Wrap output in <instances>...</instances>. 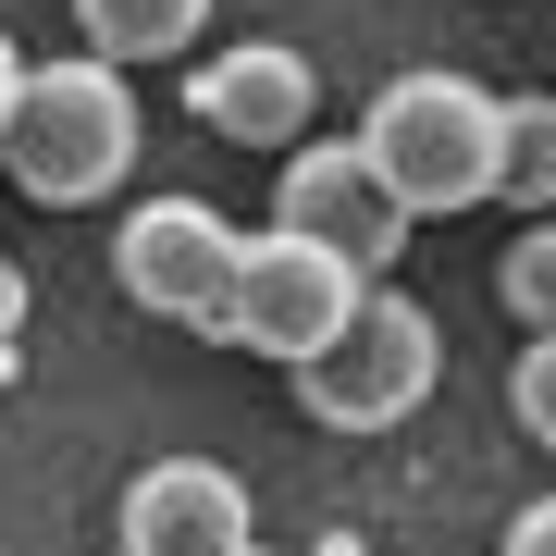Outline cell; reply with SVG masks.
I'll return each mask as SVG.
<instances>
[{
    "mask_svg": "<svg viewBox=\"0 0 556 556\" xmlns=\"http://www.w3.org/2000/svg\"><path fill=\"white\" fill-rule=\"evenodd\" d=\"M358 161L396 186L408 223H445V211H482L495 199V161H507V100L457 62H408V75L371 87L358 112Z\"/></svg>",
    "mask_w": 556,
    "mask_h": 556,
    "instance_id": "obj_1",
    "label": "cell"
},
{
    "mask_svg": "<svg viewBox=\"0 0 556 556\" xmlns=\"http://www.w3.org/2000/svg\"><path fill=\"white\" fill-rule=\"evenodd\" d=\"M0 161H13V186H25L38 211L112 199V186L137 174V87H124V62H100V50L38 62V75H25L13 137H0Z\"/></svg>",
    "mask_w": 556,
    "mask_h": 556,
    "instance_id": "obj_2",
    "label": "cell"
},
{
    "mask_svg": "<svg viewBox=\"0 0 556 556\" xmlns=\"http://www.w3.org/2000/svg\"><path fill=\"white\" fill-rule=\"evenodd\" d=\"M433 371H445L433 309H420V298H396V285H371V309H358L346 334L298 371V408L321 420V433H396V420L433 396Z\"/></svg>",
    "mask_w": 556,
    "mask_h": 556,
    "instance_id": "obj_3",
    "label": "cell"
},
{
    "mask_svg": "<svg viewBox=\"0 0 556 556\" xmlns=\"http://www.w3.org/2000/svg\"><path fill=\"white\" fill-rule=\"evenodd\" d=\"M236 273H248V223L211 211V199H137L112 223V285L186 334H223L236 309Z\"/></svg>",
    "mask_w": 556,
    "mask_h": 556,
    "instance_id": "obj_4",
    "label": "cell"
},
{
    "mask_svg": "<svg viewBox=\"0 0 556 556\" xmlns=\"http://www.w3.org/2000/svg\"><path fill=\"white\" fill-rule=\"evenodd\" d=\"M358 309H371V273H346L334 248H309V236H285V223H260V236H248V273H236V309H223L211 346H248V358L309 371V358L334 346Z\"/></svg>",
    "mask_w": 556,
    "mask_h": 556,
    "instance_id": "obj_5",
    "label": "cell"
},
{
    "mask_svg": "<svg viewBox=\"0 0 556 556\" xmlns=\"http://www.w3.org/2000/svg\"><path fill=\"white\" fill-rule=\"evenodd\" d=\"M273 223H285V236H309V248H334L346 273H371V285H396V260H408V236H420V223L396 211V186L358 161V137H309L298 161H285Z\"/></svg>",
    "mask_w": 556,
    "mask_h": 556,
    "instance_id": "obj_6",
    "label": "cell"
},
{
    "mask_svg": "<svg viewBox=\"0 0 556 556\" xmlns=\"http://www.w3.org/2000/svg\"><path fill=\"white\" fill-rule=\"evenodd\" d=\"M112 544L124 556H260L248 532V482L223 457H149L112 507Z\"/></svg>",
    "mask_w": 556,
    "mask_h": 556,
    "instance_id": "obj_7",
    "label": "cell"
},
{
    "mask_svg": "<svg viewBox=\"0 0 556 556\" xmlns=\"http://www.w3.org/2000/svg\"><path fill=\"white\" fill-rule=\"evenodd\" d=\"M186 112H199L223 149H285V161H298V149H309V112H321V75H309V50L248 38V50H211V62H199Z\"/></svg>",
    "mask_w": 556,
    "mask_h": 556,
    "instance_id": "obj_8",
    "label": "cell"
},
{
    "mask_svg": "<svg viewBox=\"0 0 556 556\" xmlns=\"http://www.w3.org/2000/svg\"><path fill=\"white\" fill-rule=\"evenodd\" d=\"M75 25H87V50L100 62H186L199 50V25H211V0H75Z\"/></svg>",
    "mask_w": 556,
    "mask_h": 556,
    "instance_id": "obj_9",
    "label": "cell"
},
{
    "mask_svg": "<svg viewBox=\"0 0 556 556\" xmlns=\"http://www.w3.org/2000/svg\"><path fill=\"white\" fill-rule=\"evenodd\" d=\"M495 199L519 223H556V100H507V161H495Z\"/></svg>",
    "mask_w": 556,
    "mask_h": 556,
    "instance_id": "obj_10",
    "label": "cell"
},
{
    "mask_svg": "<svg viewBox=\"0 0 556 556\" xmlns=\"http://www.w3.org/2000/svg\"><path fill=\"white\" fill-rule=\"evenodd\" d=\"M495 298L519 309V334H556V223H519V236H507Z\"/></svg>",
    "mask_w": 556,
    "mask_h": 556,
    "instance_id": "obj_11",
    "label": "cell"
},
{
    "mask_svg": "<svg viewBox=\"0 0 556 556\" xmlns=\"http://www.w3.org/2000/svg\"><path fill=\"white\" fill-rule=\"evenodd\" d=\"M507 420L532 445H556V334H519V358H507Z\"/></svg>",
    "mask_w": 556,
    "mask_h": 556,
    "instance_id": "obj_12",
    "label": "cell"
},
{
    "mask_svg": "<svg viewBox=\"0 0 556 556\" xmlns=\"http://www.w3.org/2000/svg\"><path fill=\"white\" fill-rule=\"evenodd\" d=\"M507 556H556V495H532V507L507 519Z\"/></svg>",
    "mask_w": 556,
    "mask_h": 556,
    "instance_id": "obj_13",
    "label": "cell"
},
{
    "mask_svg": "<svg viewBox=\"0 0 556 556\" xmlns=\"http://www.w3.org/2000/svg\"><path fill=\"white\" fill-rule=\"evenodd\" d=\"M25 75H38V62H25L13 38H0V137H13V112H25Z\"/></svg>",
    "mask_w": 556,
    "mask_h": 556,
    "instance_id": "obj_14",
    "label": "cell"
},
{
    "mask_svg": "<svg viewBox=\"0 0 556 556\" xmlns=\"http://www.w3.org/2000/svg\"><path fill=\"white\" fill-rule=\"evenodd\" d=\"M13 334H25V273L0 260V358H13Z\"/></svg>",
    "mask_w": 556,
    "mask_h": 556,
    "instance_id": "obj_15",
    "label": "cell"
},
{
    "mask_svg": "<svg viewBox=\"0 0 556 556\" xmlns=\"http://www.w3.org/2000/svg\"><path fill=\"white\" fill-rule=\"evenodd\" d=\"M334 556H358V544H334Z\"/></svg>",
    "mask_w": 556,
    "mask_h": 556,
    "instance_id": "obj_16",
    "label": "cell"
},
{
    "mask_svg": "<svg viewBox=\"0 0 556 556\" xmlns=\"http://www.w3.org/2000/svg\"><path fill=\"white\" fill-rule=\"evenodd\" d=\"M260 556H273V544H260Z\"/></svg>",
    "mask_w": 556,
    "mask_h": 556,
    "instance_id": "obj_17",
    "label": "cell"
}]
</instances>
